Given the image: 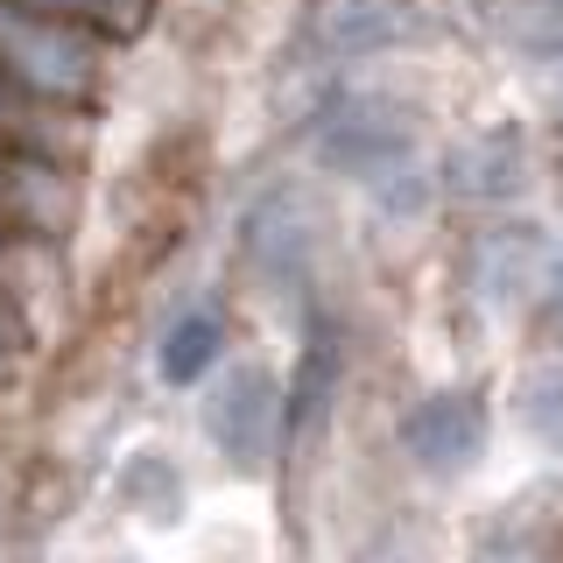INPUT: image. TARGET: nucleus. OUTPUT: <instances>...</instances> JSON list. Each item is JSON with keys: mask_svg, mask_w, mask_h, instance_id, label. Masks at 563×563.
<instances>
[{"mask_svg": "<svg viewBox=\"0 0 563 563\" xmlns=\"http://www.w3.org/2000/svg\"><path fill=\"white\" fill-rule=\"evenodd\" d=\"M113 49L120 43H106L99 29L70 22V14H35V8H14L8 29H0L8 78L35 99H64V106H99Z\"/></svg>", "mask_w": 563, "mask_h": 563, "instance_id": "1", "label": "nucleus"}, {"mask_svg": "<svg viewBox=\"0 0 563 563\" xmlns=\"http://www.w3.org/2000/svg\"><path fill=\"white\" fill-rule=\"evenodd\" d=\"M310 134H317V155H324L339 176H352V184H366V190H380L395 169L416 163L409 113H401L395 99H380V92H352V85H339V92L317 106Z\"/></svg>", "mask_w": 563, "mask_h": 563, "instance_id": "2", "label": "nucleus"}, {"mask_svg": "<svg viewBox=\"0 0 563 563\" xmlns=\"http://www.w3.org/2000/svg\"><path fill=\"white\" fill-rule=\"evenodd\" d=\"M416 35H422L416 0H310L289 35V57H303L310 70H339V64L387 57Z\"/></svg>", "mask_w": 563, "mask_h": 563, "instance_id": "3", "label": "nucleus"}, {"mask_svg": "<svg viewBox=\"0 0 563 563\" xmlns=\"http://www.w3.org/2000/svg\"><path fill=\"white\" fill-rule=\"evenodd\" d=\"M282 422H289V387H282L268 366L246 360V366H225V374L211 380V395H205V437L219 444V457L261 472L275 457Z\"/></svg>", "mask_w": 563, "mask_h": 563, "instance_id": "4", "label": "nucleus"}, {"mask_svg": "<svg viewBox=\"0 0 563 563\" xmlns=\"http://www.w3.org/2000/svg\"><path fill=\"white\" fill-rule=\"evenodd\" d=\"M78 169L64 155H29V148H0V219L22 240H64L78 219Z\"/></svg>", "mask_w": 563, "mask_h": 563, "instance_id": "5", "label": "nucleus"}, {"mask_svg": "<svg viewBox=\"0 0 563 563\" xmlns=\"http://www.w3.org/2000/svg\"><path fill=\"white\" fill-rule=\"evenodd\" d=\"M240 254L268 289L303 296L310 289V261H317V233H310L303 198H296V190H261V198L240 211Z\"/></svg>", "mask_w": 563, "mask_h": 563, "instance_id": "6", "label": "nucleus"}, {"mask_svg": "<svg viewBox=\"0 0 563 563\" xmlns=\"http://www.w3.org/2000/svg\"><path fill=\"white\" fill-rule=\"evenodd\" d=\"M401 451L422 472H465L486 451V409L472 387H444V395H422L409 422H401Z\"/></svg>", "mask_w": 563, "mask_h": 563, "instance_id": "7", "label": "nucleus"}, {"mask_svg": "<svg viewBox=\"0 0 563 563\" xmlns=\"http://www.w3.org/2000/svg\"><path fill=\"white\" fill-rule=\"evenodd\" d=\"M528 176V148H521V128H479L465 134L457 148L444 155V190L457 205H507Z\"/></svg>", "mask_w": 563, "mask_h": 563, "instance_id": "8", "label": "nucleus"}, {"mask_svg": "<svg viewBox=\"0 0 563 563\" xmlns=\"http://www.w3.org/2000/svg\"><path fill=\"white\" fill-rule=\"evenodd\" d=\"M536 268H542V233L536 225H486V233L465 246V289L479 296L486 310L515 303L528 282H536Z\"/></svg>", "mask_w": 563, "mask_h": 563, "instance_id": "9", "label": "nucleus"}, {"mask_svg": "<svg viewBox=\"0 0 563 563\" xmlns=\"http://www.w3.org/2000/svg\"><path fill=\"white\" fill-rule=\"evenodd\" d=\"M219 352H225V317L219 303H184L163 324V345H155V374H163L169 387H198L211 366H219Z\"/></svg>", "mask_w": 563, "mask_h": 563, "instance_id": "10", "label": "nucleus"}, {"mask_svg": "<svg viewBox=\"0 0 563 563\" xmlns=\"http://www.w3.org/2000/svg\"><path fill=\"white\" fill-rule=\"evenodd\" d=\"M339 366H345V352H339V339H331V324H324V317H310V345H303L296 380H289V422H296V430H310V422L331 409Z\"/></svg>", "mask_w": 563, "mask_h": 563, "instance_id": "11", "label": "nucleus"}, {"mask_svg": "<svg viewBox=\"0 0 563 563\" xmlns=\"http://www.w3.org/2000/svg\"><path fill=\"white\" fill-rule=\"evenodd\" d=\"M120 500L148 521H176L184 515V472H176L163 451H134L128 472H120Z\"/></svg>", "mask_w": 563, "mask_h": 563, "instance_id": "12", "label": "nucleus"}, {"mask_svg": "<svg viewBox=\"0 0 563 563\" xmlns=\"http://www.w3.org/2000/svg\"><path fill=\"white\" fill-rule=\"evenodd\" d=\"M14 8H35V14H70V22L99 29L106 43H134V35L155 22V0H14Z\"/></svg>", "mask_w": 563, "mask_h": 563, "instance_id": "13", "label": "nucleus"}, {"mask_svg": "<svg viewBox=\"0 0 563 563\" xmlns=\"http://www.w3.org/2000/svg\"><path fill=\"white\" fill-rule=\"evenodd\" d=\"M521 430L536 437V444H550V451H563V360H542L536 374L521 380Z\"/></svg>", "mask_w": 563, "mask_h": 563, "instance_id": "14", "label": "nucleus"}, {"mask_svg": "<svg viewBox=\"0 0 563 563\" xmlns=\"http://www.w3.org/2000/svg\"><path fill=\"white\" fill-rule=\"evenodd\" d=\"M515 22H528V57H563V0H521Z\"/></svg>", "mask_w": 563, "mask_h": 563, "instance_id": "15", "label": "nucleus"}, {"mask_svg": "<svg viewBox=\"0 0 563 563\" xmlns=\"http://www.w3.org/2000/svg\"><path fill=\"white\" fill-rule=\"evenodd\" d=\"M22 345H29L22 303H14V296H0V387L14 380V366H22Z\"/></svg>", "mask_w": 563, "mask_h": 563, "instance_id": "16", "label": "nucleus"}, {"mask_svg": "<svg viewBox=\"0 0 563 563\" xmlns=\"http://www.w3.org/2000/svg\"><path fill=\"white\" fill-rule=\"evenodd\" d=\"M22 113H29V92L8 78V64H0V148H14V141H22Z\"/></svg>", "mask_w": 563, "mask_h": 563, "instance_id": "17", "label": "nucleus"}, {"mask_svg": "<svg viewBox=\"0 0 563 563\" xmlns=\"http://www.w3.org/2000/svg\"><path fill=\"white\" fill-rule=\"evenodd\" d=\"M550 289H556V324H563V261H556V282H550Z\"/></svg>", "mask_w": 563, "mask_h": 563, "instance_id": "18", "label": "nucleus"}]
</instances>
